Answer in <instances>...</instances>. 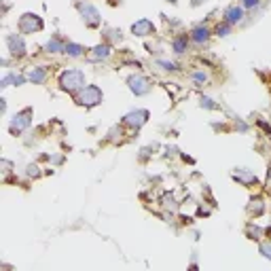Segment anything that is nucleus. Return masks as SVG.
<instances>
[{"label":"nucleus","instance_id":"dca6fc26","mask_svg":"<svg viewBox=\"0 0 271 271\" xmlns=\"http://www.w3.org/2000/svg\"><path fill=\"white\" fill-rule=\"evenodd\" d=\"M66 45H68V41H64L62 36H51L45 43V53L47 55H62V53H66Z\"/></svg>","mask_w":271,"mask_h":271},{"label":"nucleus","instance_id":"2f4dec72","mask_svg":"<svg viewBox=\"0 0 271 271\" xmlns=\"http://www.w3.org/2000/svg\"><path fill=\"white\" fill-rule=\"evenodd\" d=\"M7 87H11V74L9 72L3 76V81H0V89H7Z\"/></svg>","mask_w":271,"mask_h":271},{"label":"nucleus","instance_id":"1a4fd4ad","mask_svg":"<svg viewBox=\"0 0 271 271\" xmlns=\"http://www.w3.org/2000/svg\"><path fill=\"white\" fill-rule=\"evenodd\" d=\"M129 30H132V34L136 38H148V36H155V34H157V26L148 17H142V19L134 21Z\"/></svg>","mask_w":271,"mask_h":271},{"label":"nucleus","instance_id":"6e6552de","mask_svg":"<svg viewBox=\"0 0 271 271\" xmlns=\"http://www.w3.org/2000/svg\"><path fill=\"white\" fill-rule=\"evenodd\" d=\"M148 119H150V112L146 108H134V110H129V112L123 114L121 123H123V127L136 129V132H138V129H142L148 123Z\"/></svg>","mask_w":271,"mask_h":271},{"label":"nucleus","instance_id":"473e14b6","mask_svg":"<svg viewBox=\"0 0 271 271\" xmlns=\"http://www.w3.org/2000/svg\"><path fill=\"white\" fill-rule=\"evenodd\" d=\"M265 188H267V193H271V168L267 172V180H265Z\"/></svg>","mask_w":271,"mask_h":271},{"label":"nucleus","instance_id":"0eeeda50","mask_svg":"<svg viewBox=\"0 0 271 271\" xmlns=\"http://www.w3.org/2000/svg\"><path fill=\"white\" fill-rule=\"evenodd\" d=\"M5 45L9 49V55L13 60H23L28 55V47H26V41H23V34H17V32H11L5 36Z\"/></svg>","mask_w":271,"mask_h":271},{"label":"nucleus","instance_id":"4be33fe9","mask_svg":"<svg viewBox=\"0 0 271 271\" xmlns=\"http://www.w3.org/2000/svg\"><path fill=\"white\" fill-rule=\"evenodd\" d=\"M231 30H233L231 23H227L225 19H220L216 26H214V30H212V34H214V36H218V38H227L229 34H231Z\"/></svg>","mask_w":271,"mask_h":271},{"label":"nucleus","instance_id":"c756f323","mask_svg":"<svg viewBox=\"0 0 271 271\" xmlns=\"http://www.w3.org/2000/svg\"><path fill=\"white\" fill-rule=\"evenodd\" d=\"M242 7L248 9V11H252V9H256V7H261V0H242Z\"/></svg>","mask_w":271,"mask_h":271},{"label":"nucleus","instance_id":"bb28decb","mask_svg":"<svg viewBox=\"0 0 271 271\" xmlns=\"http://www.w3.org/2000/svg\"><path fill=\"white\" fill-rule=\"evenodd\" d=\"M11 74V85H15V87H21L23 83H28V76L26 74H17V72H9Z\"/></svg>","mask_w":271,"mask_h":271},{"label":"nucleus","instance_id":"f3484780","mask_svg":"<svg viewBox=\"0 0 271 271\" xmlns=\"http://www.w3.org/2000/svg\"><path fill=\"white\" fill-rule=\"evenodd\" d=\"M188 45H191V38H188V34L180 32V34H176V36L170 41V47H172V51L176 55H182L188 51Z\"/></svg>","mask_w":271,"mask_h":271},{"label":"nucleus","instance_id":"a878e982","mask_svg":"<svg viewBox=\"0 0 271 271\" xmlns=\"http://www.w3.org/2000/svg\"><path fill=\"white\" fill-rule=\"evenodd\" d=\"M258 252L263 254V258L271 261V240H263L261 244H258Z\"/></svg>","mask_w":271,"mask_h":271},{"label":"nucleus","instance_id":"9b49d317","mask_svg":"<svg viewBox=\"0 0 271 271\" xmlns=\"http://www.w3.org/2000/svg\"><path fill=\"white\" fill-rule=\"evenodd\" d=\"M112 55V45L108 43H98L96 47H91L87 51V62L91 64H100V62H106L108 57Z\"/></svg>","mask_w":271,"mask_h":271},{"label":"nucleus","instance_id":"cd10ccee","mask_svg":"<svg viewBox=\"0 0 271 271\" xmlns=\"http://www.w3.org/2000/svg\"><path fill=\"white\" fill-rule=\"evenodd\" d=\"M26 176L28 178H41V168L36 166V163H30V166L26 168Z\"/></svg>","mask_w":271,"mask_h":271},{"label":"nucleus","instance_id":"6ab92c4d","mask_svg":"<svg viewBox=\"0 0 271 271\" xmlns=\"http://www.w3.org/2000/svg\"><path fill=\"white\" fill-rule=\"evenodd\" d=\"M188 79H191V83H193L195 87H204V85L210 83V74H208V70H204V68L193 70V72L188 74Z\"/></svg>","mask_w":271,"mask_h":271},{"label":"nucleus","instance_id":"aec40b11","mask_svg":"<svg viewBox=\"0 0 271 271\" xmlns=\"http://www.w3.org/2000/svg\"><path fill=\"white\" fill-rule=\"evenodd\" d=\"M263 233H265V229H263L261 225H256L254 220H250L248 225H246V238L252 240V242H261Z\"/></svg>","mask_w":271,"mask_h":271},{"label":"nucleus","instance_id":"c85d7f7f","mask_svg":"<svg viewBox=\"0 0 271 271\" xmlns=\"http://www.w3.org/2000/svg\"><path fill=\"white\" fill-rule=\"evenodd\" d=\"M0 168H3V174H5V180H7V176L13 172V163H11L9 159H3L0 161Z\"/></svg>","mask_w":271,"mask_h":271},{"label":"nucleus","instance_id":"2eb2a0df","mask_svg":"<svg viewBox=\"0 0 271 271\" xmlns=\"http://www.w3.org/2000/svg\"><path fill=\"white\" fill-rule=\"evenodd\" d=\"M265 210H267V204H265L263 195H254V197H250L248 206H246V212H248V214H250L252 218H261V216L265 214Z\"/></svg>","mask_w":271,"mask_h":271},{"label":"nucleus","instance_id":"39448f33","mask_svg":"<svg viewBox=\"0 0 271 271\" xmlns=\"http://www.w3.org/2000/svg\"><path fill=\"white\" fill-rule=\"evenodd\" d=\"M125 83H127V89L134 93L136 98H144L148 96V93L152 91V83H150V79L144 76L142 72H134V74H129L125 79Z\"/></svg>","mask_w":271,"mask_h":271},{"label":"nucleus","instance_id":"393cba45","mask_svg":"<svg viewBox=\"0 0 271 271\" xmlns=\"http://www.w3.org/2000/svg\"><path fill=\"white\" fill-rule=\"evenodd\" d=\"M199 106L202 108H206V110H220V104H216L212 98H208V96H202L199 98Z\"/></svg>","mask_w":271,"mask_h":271},{"label":"nucleus","instance_id":"423d86ee","mask_svg":"<svg viewBox=\"0 0 271 271\" xmlns=\"http://www.w3.org/2000/svg\"><path fill=\"white\" fill-rule=\"evenodd\" d=\"M45 30V21L38 13H23L19 19H17V32L19 34H38Z\"/></svg>","mask_w":271,"mask_h":271},{"label":"nucleus","instance_id":"9d476101","mask_svg":"<svg viewBox=\"0 0 271 271\" xmlns=\"http://www.w3.org/2000/svg\"><path fill=\"white\" fill-rule=\"evenodd\" d=\"M212 36H214V34H212V30L206 23H197V26H193L191 32H188V38H191V43L195 47H206Z\"/></svg>","mask_w":271,"mask_h":271},{"label":"nucleus","instance_id":"f8f14e48","mask_svg":"<svg viewBox=\"0 0 271 271\" xmlns=\"http://www.w3.org/2000/svg\"><path fill=\"white\" fill-rule=\"evenodd\" d=\"M233 180H235V182H240V184L246 186V188H254V186H258L256 174H254L252 170H248V168H235V170H233Z\"/></svg>","mask_w":271,"mask_h":271},{"label":"nucleus","instance_id":"412c9836","mask_svg":"<svg viewBox=\"0 0 271 271\" xmlns=\"http://www.w3.org/2000/svg\"><path fill=\"white\" fill-rule=\"evenodd\" d=\"M102 34H104V43H108V45H117L123 41V32L119 28H104Z\"/></svg>","mask_w":271,"mask_h":271},{"label":"nucleus","instance_id":"72a5a7b5","mask_svg":"<svg viewBox=\"0 0 271 271\" xmlns=\"http://www.w3.org/2000/svg\"><path fill=\"white\" fill-rule=\"evenodd\" d=\"M208 3V0H191V7L193 9H199V7H204Z\"/></svg>","mask_w":271,"mask_h":271},{"label":"nucleus","instance_id":"b1692460","mask_svg":"<svg viewBox=\"0 0 271 271\" xmlns=\"http://www.w3.org/2000/svg\"><path fill=\"white\" fill-rule=\"evenodd\" d=\"M157 66L161 68V70H166V72H178V64H176V62H172V60H157Z\"/></svg>","mask_w":271,"mask_h":271},{"label":"nucleus","instance_id":"f704fd0d","mask_svg":"<svg viewBox=\"0 0 271 271\" xmlns=\"http://www.w3.org/2000/svg\"><path fill=\"white\" fill-rule=\"evenodd\" d=\"M166 3H170L172 7H176V5H178V0H166Z\"/></svg>","mask_w":271,"mask_h":271},{"label":"nucleus","instance_id":"f257e3e1","mask_svg":"<svg viewBox=\"0 0 271 271\" xmlns=\"http://www.w3.org/2000/svg\"><path fill=\"white\" fill-rule=\"evenodd\" d=\"M85 85H87V79L81 68H64L62 72L57 74V87L70 93V96H76Z\"/></svg>","mask_w":271,"mask_h":271},{"label":"nucleus","instance_id":"ddd939ff","mask_svg":"<svg viewBox=\"0 0 271 271\" xmlns=\"http://www.w3.org/2000/svg\"><path fill=\"white\" fill-rule=\"evenodd\" d=\"M49 74H51V66H45V64L32 66L28 72H26L28 81H30V83H34V85H45L47 79H49Z\"/></svg>","mask_w":271,"mask_h":271},{"label":"nucleus","instance_id":"7c9ffc66","mask_svg":"<svg viewBox=\"0 0 271 271\" xmlns=\"http://www.w3.org/2000/svg\"><path fill=\"white\" fill-rule=\"evenodd\" d=\"M163 208H172V210H176V199H174L172 195H166V197H163Z\"/></svg>","mask_w":271,"mask_h":271},{"label":"nucleus","instance_id":"f03ea898","mask_svg":"<svg viewBox=\"0 0 271 271\" xmlns=\"http://www.w3.org/2000/svg\"><path fill=\"white\" fill-rule=\"evenodd\" d=\"M74 102L79 106H83V108L91 110V108H96V106H100L104 102V91H102L100 85H85L74 96Z\"/></svg>","mask_w":271,"mask_h":271},{"label":"nucleus","instance_id":"20e7f679","mask_svg":"<svg viewBox=\"0 0 271 271\" xmlns=\"http://www.w3.org/2000/svg\"><path fill=\"white\" fill-rule=\"evenodd\" d=\"M74 7H76L81 19H83V23H85L89 30H98L102 26V15H100V11H98L96 5L87 3V0H79Z\"/></svg>","mask_w":271,"mask_h":271},{"label":"nucleus","instance_id":"4468645a","mask_svg":"<svg viewBox=\"0 0 271 271\" xmlns=\"http://www.w3.org/2000/svg\"><path fill=\"white\" fill-rule=\"evenodd\" d=\"M244 17H246V9L242 5H229L225 11H222V19H225L227 23H231V26L242 23Z\"/></svg>","mask_w":271,"mask_h":271},{"label":"nucleus","instance_id":"5701e85b","mask_svg":"<svg viewBox=\"0 0 271 271\" xmlns=\"http://www.w3.org/2000/svg\"><path fill=\"white\" fill-rule=\"evenodd\" d=\"M123 136V123L121 125H112L108 129V134H106V142H119Z\"/></svg>","mask_w":271,"mask_h":271},{"label":"nucleus","instance_id":"7ed1b4c3","mask_svg":"<svg viewBox=\"0 0 271 271\" xmlns=\"http://www.w3.org/2000/svg\"><path fill=\"white\" fill-rule=\"evenodd\" d=\"M32 117H34V110L32 106H26V108L17 110L13 117L9 119V134L11 136H21L23 132H28L30 125H32Z\"/></svg>","mask_w":271,"mask_h":271},{"label":"nucleus","instance_id":"a211bd4d","mask_svg":"<svg viewBox=\"0 0 271 271\" xmlns=\"http://www.w3.org/2000/svg\"><path fill=\"white\" fill-rule=\"evenodd\" d=\"M89 49H85V45H81V43H74V41H68L66 45V53L70 60H81V57H85Z\"/></svg>","mask_w":271,"mask_h":271}]
</instances>
